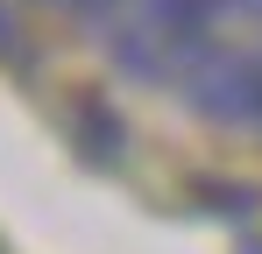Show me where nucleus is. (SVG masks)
Listing matches in <instances>:
<instances>
[{"label": "nucleus", "instance_id": "obj_1", "mask_svg": "<svg viewBox=\"0 0 262 254\" xmlns=\"http://www.w3.org/2000/svg\"><path fill=\"white\" fill-rule=\"evenodd\" d=\"M199 106L220 113V120H248L262 127V64L255 57H220L213 78L199 85Z\"/></svg>", "mask_w": 262, "mask_h": 254}, {"label": "nucleus", "instance_id": "obj_2", "mask_svg": "<svg viewBox=\"0 0 262 254\" xmlns=\"http://www.w3.org/2000/svg\"><path fill=\"white\" fill-rule=\"evenodd\" d=\"M7 42H14V29H7V14H0V49H7Z\"/></svg>", "mask_w": 262, "mask_h": 254}, {"label": "nucleus", "instance_id": "obj_3", "mask_svg": "<svg viewBox=\"0 0 262 254\" xmlns=\"http://www.w3.org/2000/svg\"><path fill=\"white\" fill-rule=\"evenodd\" d=\"M64 7H99V0H64Z\"/></svg>", "mask_w": 262, "mask_h": 254}]
</instances>
